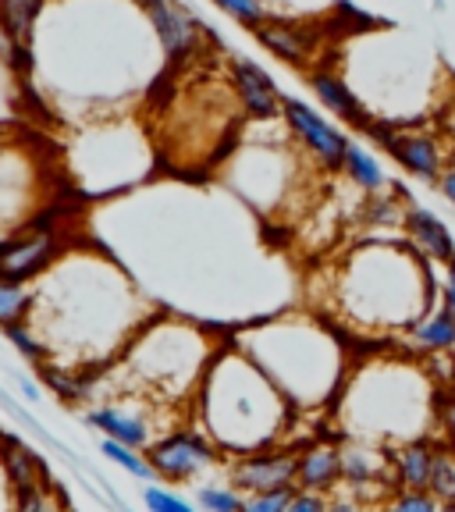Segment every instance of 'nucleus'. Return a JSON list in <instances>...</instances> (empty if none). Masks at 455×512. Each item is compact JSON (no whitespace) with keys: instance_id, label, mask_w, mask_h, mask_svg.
Here are the masks:
<instances>
[{"instance_id":"dca6fc26","label":"nucleus","mask_w":455,"mask_h":512,"mask_svg":"<svg viewBox=\"0 0 455 512\" xmlns=\"http://www.w3.org/2000/svg\"><path fill=\"white\" fill-rule=\"evenodd\" d=\"M388 473L395 477L392 448L374 445V441L352 438L342 445V480L352 491L356 488H381Z\"/></svg>"},{"instance_id":"a211bd4d","label":"nucleus","mask_w":455,"mask_h":512,"mask_svg":"<svg viewBox=\"0 0 455 512\" xmlns=\"http://www.w3.org/2000/svg\"><path fill=\"white\" fill-rule=\"evenodd\" d=\"M342 480V445L335 441H313L299 448V473L296 484L303 491H331Z\"/></svg>"},{"instance_id":"39448f33","label":"nucleus","mask_w":455,"mask_h":512,"mask_svg":"<svg viewBox=\"0 0 455 512\" xmlns=\"http://www.w3.org/2000/svg\"><path fill=\"white\" fill-rule=\"evenodd\" d=\"M438 402L441 392L420 363L381 356L345 374L338 392V424L349 438L395 448L409 438H427L438 420Z\"/></svg>"},{"instance_id":"412c9836","label":"nucleus","mask_w":455,"mask_h":512,"mask_svg":"<svg viewBox=\"0 0 455 512\" xmlns=\"http://www.w3.org/2000/svg\"><path fill=\"white\" fill-rule=\"evenodd\" d=\"M409 335H413V342L420 352H431V356H438V352H452L455 349V310H448L445 303L434 306V310L427 313V317L420 320Z\"/></svg>"},{"instance_id":"b1692460","label":"nucleus","mask_w":455,"mask_h":512,"mask_svg":"<svg viewBox=\"0 0 455 512\" xmlns=\"http://www.w3.org/2000/svg\"><path fill=\"white\" fill-rule=\"evenodd\" d=\"M32 296H36V288H32L29 281L0 278V328L18 324V320H29Z\"/></svg>"},{"instance_id":"f257e3e1","label":"nucleus","mask_w":455,"mask_h":512,"mask_svg":"<svg viewBox=\"0 0 455 512\" xmlns=\"http://www.w3.org/2000/svg\"><path fill=\"white\" fill-rule=\"evenodd\" d=\"M29 328L47 345L50 367L93 374L121 356L146 320L132 281L114 260L72 246L40 274Z\"/></svg>"},{"instance_id":"c756f323","label":"nucleus","mask_w":455,"mask_h":512,"mask_svg":"<svg viewBox=\"0 0 455 512\" xmlns=\"http://www.w3.org/2000/svg\"><path fill=\"white\" fill-rule=\"evenodd\" d=\"M143 505L146 509H157V512H192L196 509V502H189V498H182V495H171L168 488H157V484L143 488Z\"/></svg>"},{"instance_id":"1a4fd4ad","label":"nucleus","mask_w":455,"mask_h":512,"mask_svg":"<svg viewBox=\"0 0 455 512\" xmlns=\"http://www.w3.org/2000/svg\"><path fill=\"white\" fill-rule=\"evenodd\" d=\"M367 136L377 139L409 175L424 178V182H438L441 171H445V146L431 132H420V128H409V125L395 128L388 121L374 118L367 125Z\"/></svg>"},{"instance_id":"ddd939ff","label":"nucleus","mask_w":455,"mask_h":512,"mask_svg":"<svg viewBox=\"0 0 455 512\" xmlns=\"http://www.w3.org/2000/svg\"><path fill=\"white\" fill-rule=\"evenodd\" d=\"M228 75L235 82V93L242 100V111L249 121H274L281 118V93L278 82L253 61V57H232L228 61Z\"/></svg>"},{"instance_id":"5701e85b","label":"nucleus","mask_w":455,"mask_h":512,"mask_svg":"<svg viewBox=\"0 0 455 512\" xmlns=\"http://www.w3.org/2000/svg\"><path fill=\"white\" fill-rule=\"evenodd\" d=\"M342 171L367 192L388 189V175H384L381 160H377L370 150H363V146H356V143H349V150H345V168Z\"/></svg>"},{"instance_id":"f3484780","label":"nucleus","mask_w":455,"mask_h":512,"mask_svg":"<svg viewBox=\"0 0 455 512\" xmlns=\"http://www.w3.org/2000/svg\"><path fill=\"white\" fill-rule=\"evenodd\" d=\"M310 86H313V93H317L320 104L328 107L335 118H342L345 125L367 132V125L374 121V114L367 111V104L360 100V93H356L342 75H335L331 68H320V72L310 75Z\"/></svg>"},{"instance_id":"f704fd0d","label":"nucleus","mask_w":455,"mask_h":512,"mask_svg":"<svg viewBox=\"0 0 455 512\" xmlns=\"http://www.w3.org/2000/svg\"><path fill=\"white\" fill-rule=\"evenodd\" d=\"M438 420L441 427L448 431V438L455 441V395H445L441 392V402H438Z\"/></svg>"},{"instance_id":"c85d7f7f","label":"nucleus","mask_w":455,"mask_h":512,"mask_svg":"<svg viewBox=\"0 0 455 512\" xmlns=\"http://www.w3.org/2000/svg\"><path fill=\"white\" fill-rule=\"evenodd\" d=\"M406 203H402L399 192H392V196H374V200L367 203V221L370 224H406Z\"/></svg>"},{"instance_id":"cd10ccee","label":"nucleus","mask_w":455,"mask_h":512,"mask_svg":"<svg viewBox=\"0 0 455 512\" xmlns=\"http://www.w3.org/2000/svg\"><path fill=\"white\" fill-rule=\"evenodd\" d=\"M4 335H8V342L15 345L18 352H22L25 360H32V363H47V345L40 342V335L29 328V320H18V324H8L4 328Z\"/></svg>"},{"instance_id":"6e6552de","label":"nucleus","mask_w":455,"mask_h":512,"mask_svg":"<svg viewBox=\"0 0 455 512\" xmlns=\"http://www.w3.org/2000/svg\"><path fill=\"white\" fill-rule=\"evenodd\" d=\"M281 121L288 132L296 136V143L317 160L324 171H342L345 168V150H349V136L338 132L328 118H320L310 104L296 100V96H281Z\"/></svg>"},{"instance_id":"473e14b6","label":"nucleus","mask_w":455,"mask_h":512,"mask_svg":"<svg viewBox=\"0 0 455 512\" xmlns=\"http://www.w3.org/2000/svg\"><path fill=\"white\" fill-rule=\"evenodd\" d=\"M392 505H395V509H402V512H434V509H441V502L427 488H402V495L395 498Z\"/></svg>"},{"instance_id":"393cba45","label":"nucleus","mask_w":455,"mask_h":512,"mask_svg":"<svg viewBox=\"0 0 455 512\" xmlns=\"http://www.w3.org/2000/svg\"><path fill=\"white\" fill-rule=\"evenodd\" d=\"M427 491L438 498L441 505H452L455 509V452L445 445H438L431 466V480H427Z\"/></svg>"},{"instance_id":"9b49d317","label":"nucleus","mask_w":455,"mask_h":512,"mask_svg":"<svg viewBox=\"0 0 455 512\" xmlns=\"http://www.w3.org/2000/svg\"><path fill=\"white\" fill-rule=\"evenodd\" d=\"M299 452L292 448H256L239 456V463L232 466V488H239L242 495H264V491H281V488H299Z\"/></svg>"},{"instance_id":"bb28decb","label":"nucleus","mask_w":455,"mask_h":512,"mask_svg":"<svg viewBox=\"0 0 455 512\" xmlns=\"http://www.w3.org/2000/svg\"><path fill=\"white\" fill-rule=\"evenodd\" d=\"M196 509L207 512H246V495L239 488H214V484H203L196 491Z\"/></svg>"},{"instance_id":"aec40b11","label":"nucleus","mask_w":455,"mask_h":512,"mask_svg":"<svg viewBox=\"0 0 455 512\" xmlns=\"http://www.w3.org/2000/svg\"><path fill=\"white\" fill-rule=\"evenodd\" d=\"M434 452L438 445H431L427 438H409L402 445L392 448V466H395V488H427L434 466Z\"/></svg>"},{"instance_id":"7ed1b4c3","label":"nucleus","mask_w":455,"mask_h":512,"mask_svg":"<svg viewBox=\"0 0 455 512\" xmlns=\"http://www.w3.org/2000/svg\"><path fill=\"white\" fill-rule=\"evenodd\" d=\"M292 402L239 345H221L196 395L203 434L228 456L278 445L292 420Z\"/></svg>"},{"instance_id":"7c9ffc66","label":"nucleus","mask_w":455,"mask_h":512,"mask_svg":"<svg viewBox=\"0 0 455 512\" xmlns=\"http://www.w3.org/2000/svg\"><path fill=\"white\" fill-rule=\"evenodd\" d=\"M299 488H281V491H264V495H246V512H288L292 495Z\"/></svg>"},{"instance_id":"4468645a","label":"nucleus","mask_w":455,"mask_h":512,"mask_svg":"<svg viewBox=\"0 0 455 512\" xmlns=\"http://www.w3.org/2000/svg\"><path fill=\"white\" fill-rule=\"evenodd\" d=\"M256 40L285 64H310L320 50V32L306 22H285V18H264L256 25Z\"/></svg>"},{"instance_id":"f8f14e48","label":"nucleus","mask_w":455,"mask_h":512,"mask_svg":"<svg viewBox=\"0 0 455 512\" xmlns=\"http://www.w3.org/2000/svg\"><path fill=\"white\" fill-rule=\"evenodd\" d=\"M143 15L150 18L153 25V36L160 43V54L168 57L171 64H185V61H196L200 54V43H203V29L192 22L189 11H182L178 4L171 0H136Z\"/></svg>"},{"instance_id":"0eeeda50","label":"nucleus","mask_w":455,"mask_h":512,"mask_svg":"<svg viewBox=\"0 0 455 512\" xmlns=\"http://www.w3.org/2000/svg\"><path fill=\"white\" fill-rule=\"evenodd\" d=\"M221 456H224L221 448L203 431H192V427H175V431H168L164 438H157L146 448V459H150L153 473L171 480V484L200 477V473L210 470Z\"/></svg>"},{"instance_id":"20e7f679","label":"nucleus","mask_w":455,"mask_h":512,"mask_svg":"<svg viewBox=\"0 0 455 512\" xmlns=\"http://www.w3.org/2000/svg\"><path fill=\"white\" fill-rule=\"evenodd\" d=\"M235 345L256 367L267 370L271 381L288 395V402L299 409L328 406L331 399H338L349 374V352L342 335L328 320L303 317V313L260 320L242 331Z\"/></svg>"},{"instance_id":"2eb2a0df","label":"nucleus","mask_w":455,"mask_h":512,"mask_svg":"<svg viewBox=\"0 0 455 512\" xmlns=\"http://www.w3.org/2000/svg\"><path fill=\"white\" fill-rule=\"evenodd\" d=\"M86 424L96 427L104 438L125 441L132 448H150L157 441V431H153V420L143 416L139 406H114V402H96L93 409L86 413Z\"/></svg>"},{"instance_id":"9d476101","label":"nucleus","mask_w":455,"mask_h":512,"mask_svg":"<svg viewBox=\"0 0 455 512\" xmlns=\"http://www.w3.org/2000/svg\"><path fill=\"white\" fill-rule=\"evenodd\" d=\"M68 249L57 228H15L0 239V278L36 281Z\"/></svg>"},{"instance_id":"4be33fe9","label":"nucleus","mask_w":455,"mask_h":512,"mask_svg":"<svg viewBox=\"0 0 455 512\" xmlns=\"http://www.w3.org/2000/svg\"><path fill=\"white\" fill-rule=\"evenodd\" d=\"M47 0H0V32L11 43H29L36 22L43 18Z\"/></svg>"},{"instance_id":"f03ea898","label":"nucleus","mask_w":455,"mask_h":512,"mask_svg":"<svg viewBox=\"0 0 455 512\" xmlns=\"http://www.w3.org/2000/svg\"><path fill=\"white\" fill-rule=\"evenodd\" d=\"M431 264L413 242H360L331 278V310L363 335L413 331L438 296Z\"/></svg>"},{"instance_id":"2f4dec72","label":"nucleus","mask_w":455,"mask_h":512,"mask_svg":"<svg viewBox=\"0 0 455 512\" xmlns=\"http://www.w3.org/2000/svg\"><path fill=\"white\" fill-rule=\"evenodd\" d=\"M214 4L221 11H228L232 18H239L242 25H249V29L264 22V4L260 0H214Z\"/></svg>"},{"instance_id":"423d86ee","label":"nucleus","mask_w":455,"mask_h":512,"mask_svg":"<svg viewBox=\"0 0 455 512\" xmlns=\"http://www.w3.org/2000/svg\"><path fill=\"white\" fill-rule=\"evenodd\" d=\"M221 345L203 328L182 317H150L121 349L118 374H100V381L121 384L139 406L168 409L175 402L196 399Z\"/></svg>"},{"instance_id":"e433bc0d","label":"nucleus","mask_w":455,"mask_h":512,"mask_svg":"<svg viewBox=\"0 0 455 512\" xmlns=\"http://www.w3.org/2000/svg\"><path fill=\"white\" fill-rule=\"evenodd\" d=\"M438 182H441V192H445V200L455 207V164H448V168L441 171V178H438Z\"/></svg>"},{"instance_id":"a878e982","label":"nucleus","mask_w":455,"mask_h":512,"mask_svg":"<svg viewBox=\"0 0 455 512\" xmlns=\"http://www.w3.org/2000/svg\"><path fill=\"white\" fill-rule=\"evenodd\" d=\"M100 452H104L107 459H111L114 466H121V470H128L132 477H153V466L150 459L139 452V448L125 445V441H114V438H104V445H100Z\"/></svg>"},{"instance_id":"72a5a7b5","label":"nucleus","mask_w":455,"mask_h":512,"mask_svg":"<svg viewBox=\"0 0 455 512\" xmlns=\"http://www.w3.org/2000/svg\"><path fill=\"white\" fill-rule=\"evenodd\" d=\"M331 509V502L320 491H303L299 488L296 495H292V505H288V512H324Z\"/></svg>"},{"instance_id":"6ab92c4d","label":"nucleus","mask_w":455,"mask_h":512,"mask_svg":"<svg viewBox=\"0 0 455 512\" xmlns=\"http://www.w3.org/2000/svg\"><path fill=\"white\" fill-rule=\"evenodd\" d=\"M402 228H406L409 242H413L427 260H434V264H441V267H445L448 260H455V239L438 214H431V210H424V207H409Z\"/></svg>"},{"instance_id":"c9c22d12","label":"nucleus","mask_w":455,"mask_h":512,"mask_svg":"<svg viewBox=\"0 0 455 512\" xmlns=\"http://www.w3.org/2000/svg\"><path fill=\"white\" fill-rule=\"evenodd\" d=\"M441 303H445L448 310H455V260H448L445 264V278H441Z\"/></svg>"}]
</instances>
